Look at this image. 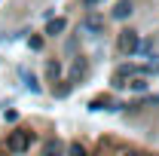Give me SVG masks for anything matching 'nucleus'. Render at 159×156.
<instances>
[{
	"mask_svg": "<svg viewBox=\"0 0 159 156\" xmlns=\"http://www.w3.org/2000/svg\"><path fill=\"white\" fill-rule=\"evenodd\" d=\"M28 144H31V132H12L9 141H6V147H9L12 153H25Z\"/></svg>",
	"mask_w": 159,
	"mask_h": 156,
	"instance_id": "f257e3e1",
	"label": "nucleus"
},
{
	"mask_svg": "<svg viewBox=\"0 0 159 156\" xmlns=\"http://www.w3.org/2000/svg\"><path fill=\"white\" fill-rule=\"evenodd\" d=\"M119 43H122V49H125V52H132V49H138V37H135L132 31H129V34H122V40H119Z\"/></svg>",
	"mask_w": 159,
	"mask_h": 156,
	"instance_id": "f03ea898",
	"label": "nucleus"
},
{
	"mask_svg": "<svg viewBox=\"0 0 159 156\" xmlns=\"http://www.w3.org/2000/svg\"><path fill=\"white\" fill-rule=\"evenodd\" d=\"M43 156H61V141H46Z\"/></svg>",
	"mask_w": 159,
	"mask_h": 156,
	"instance_id": "7ed1b4c3",
	"label": "nucleus"
},
{
	"mask_svg": "<svg viewBox=\"0 0 159 156\" xmlns=\"http://www.w3.org/2000/svg\"><path fill=\"white\" fill-rule=\"evenodd\" d=\"M129 12H132V3H125V0H122V3L116 6V12H113V16H116V19H125Z\"/></svg>",
	"mask_w": 159,
	"mask_h": 156,
	"instance_id": "20e7f679",
	"label": "nucleus"
},
{
	"mask_svg": "<svg viewBox=\"0 0 159 156\" xmlns=\"http://www.w3.org/2000/svg\"><path fill=\"white\" fill-rule=\"evenodd\" d=\"M58 31H64V19L49 21V28H46V34H58Z\"/></svg>",
	"mask_w": 159,
	"mask_h": 156,
	"instance_id": "39448f33",
	"label": "nucleus"
},
{
	"mask_svg": "<svg viewBox=\"0 0 159 156\" xmlns=\"http://www.w3.org/2000/svg\"><path fill=\"white\" fill-rule=\"evenodd\" d=\"M70 156H86V150H83L80 144H70Z\"/></svg>",
	"mask_w": 159,
	"mask_h": 156,
	"instance_id": "423d86ee",
	"label": "nucleus"
},
{
	"mask_svg": "<svg viewBox=\"0 0 159 156\" xmlns=\"http://www.w3.org/2000/svg\"><path fill=\"white\" fill-rule=\"evenodd\" d=\"M125 156H138V153H125Z\"/></svg>",
	"mask_w": 159,
	"mask_h": 156,
	"instance_id": "0eeeda50",
	"label": "nucleus"
}]
</instances>
